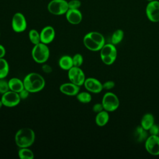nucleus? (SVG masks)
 I'll use <instances>...</instances> for the list:
<instances>
[{"mask_svg":"<svg viewBox=\"0 0 159 159\" xmlns=\"http://www.w3.org/2000/svg\"><path fill=\"white\" fill-rule=\"evenodd\" d=\"M72 60H73V63L74 66H77V67H81L83 63V55L80 53H75L73 57H72Z\"/></svg>","mask_w":159,"mask_h":159,"instance_id":"27","label":"nucleus"},{"mask_svg":"<svg viewBox=\"0 0 159 159\" xmlns=\"http://www.w3.org/2000/svg\"><path fill=\"white\" fill-rule=\"evenodd\" d=\"M8 84H9V89L11 91H12L18 93L24 89L23 80L16 77H13L10 78L8 80Z\"/></svg>","mask_w":159,"mask_h":159,"instance_id":"17","label":"nucleus"},{"mask_svg":"<svg viewBox=\"0 0 159 159\" xmlns=\"http://www.w3.org/2000/svg\"><path fill=\"white\" fill-rule=\"evenodd\" d=\"M68 72V78L70 82L79 86H83L84 81L86 80V76L84 71L81 68V67L73 66L71 67Z\"/></svg>","mask_w":159,"mask_h":159,"instance_id":"9","label":"nucleus"},{"mask_svg":"<svg viewBox=\"0 0 159 159\" xmlns=\"http://www.w3.org/2000/svg\"><path fill=\"white\" fill-rule=\"evenodd\" d=\"M6 51L5 47L0 43V58H4L6 55Z\"/></svg>","mask_w":159,"mask_h":159,"instance_id":"35","label":"nucleus"},{"mask_svg":"<svg viewBox=\"0 0 159 159\" xmlns=\"http://www.w3.org/2000/svg\"><path fill=\"white\" fill-rule=\"evenodd\" d=\"M101 103L104 109L106 111L113 112L119 106V99L118 97L112 92L106 93L102 98Z\"/></svg>","mask_w":159,"mask_h":159,"instance_id":"7","label":"nucleus"},{"mask_svg":"<svg viewBox=\"0 0 159 159\" xmlns=\"http://www.w3.org/2000/svg\"><path fill=\"white\" fill-rule=\"evenodd\" d=\"M0 34H1V33H0Z\"/></svg>","mask_w":159,"mask_h":159,"instance_id":"38","label":"nucleus"},{"mask_svg":"<svg viewBox=\"0 0 159 159\" xmlns=\"http://www.w3.org/2000/svg\"><path fill=\"white\" fill-rule=\"evenodd\" d=\"M40 42L48 45L52 43L55 37V30L51 25L45 26L40 32Z\"/></svg>","mask_w":159,"mask_h":159,"instance_id":"14","label":"nucleus"},{"mask_svg":"<svg viewBox=\"0 0 159 159\" xmlns=\"http://www.w3.org/2000/svg\"><path fill=\"white\" fill-rule=\"evenodd\" d=\"M92 110L95 113H98L103 110L104 109V107H103V106L102 104V103H99V102H98V103H96L94 104L93 106V107H92Z\"/></svg>","mask_w":159,"mask_h":159,"instance_id":"31","label":"nucleus"},{"mask_svg":"<svg viewBox=\"0 0 159 159\" xmlns=\"http://www.w3.org/2000/svg\"><path fill=\"white\" fill-rule=\"evenodd\" d=\"M18 157L20 159H34V153L29 148V147L19 148L18 150Z\"/></svg>","mask_w":159,"mask_h":159,"instance_id":"22","label":"nucleus"},{"mask_svg":"<svg viewBox=\"0 0 159 159\" xmlns=\"http://www.w3.org/2000/svg\"><path fill=\"white\" fill-rule=\"evenodd\" d=\"M76 99L81 103L88 104L92 100V96L91 93L89 91H82L79 92L76 96Z\"/></svg>","mask_w":159,"mask_h":159,"instance_id":"24","label":"nucleus"},{"mask_svg":"<svg viewBox=\"0 0 159 159\" xmlns=\"http://www.w3.org/2000/svg\"><path fill=\"white\" fill-rule=\"evenodd\" d=\"M50 49L48 45L42 42L34 45L31 50L32 59L39 64L46 63L50 57Z\"/></svg>","mask_w":159,"mask_h":159,"instance_id":"4","label":"nucleus"},{"mask_svg":"<svg viewBox=\"0 0 159 159\" xmlns=\"http://www.w3.org/2000/svg\"><path fill=\"white\" fill-rule=\"evenodd\" d=\"M146 1H147L148 2H150V1H153V0H146Z\"/></svg>","mask_w":159,"mask_h":159,"instance_id":"37","label":"nucleus"},{"mask_svg":"<svg viewBox=\"0 0 159 159\" xmlns=\"http://www.w3.org/2000/svg\"><path fill=\"white\" fill-rule=\"evenodd\" d=\"M145 147L149 154L159 155V136L150 135L145 141Z\"/></svg>","mask_w":159,"mask_h":159,"instance_id":"12","label":"nucleus"},{"mask_svg":"<svg viewBox=\"0 0 159 159\" xmlns=\"http://www.w3.org/2000/svg\"><path fill=\"white\" fill-rule=\"evenodd\" d=\"M59 90L66 96H76L80 92V86L70 81L62 83L59 87Z\"/></svg>","mask_w":159,"mask_h":159,"instance_id":"15","label":"nucleus"},{"mask_svg":"<svg viewBox=\"0 0 159 159\" xmlns=\"http://www.w3.org/2000/svg\"><path fill=\"white\" fill-rule=\"evenodd\" d=\"M9 73V65L4 58H0V79L6 78Z\"/></svg>","mask_w":159,"mask_h":159,"instance_id":"23","label":"nucleus"},{"mask_svg":"<svg viewBox=\"0 0 159 159\" xmlns=\"http://www.w3.org/2000/svg\"><path fill=\"white\" fill-rule=\"evenodd\" d=\"M58 63L59 67L64 71H68L73 66L72 57L69 55H62L59 58Z\"/></svg>","mask_w":159,"mask_h":159,"instance_id":"18","label":"nucleus"},{"mask_svg":"<svg viewBox=\"0 0 159 159\" xmlns=\"http://www.w3.org/2000/svg\"><path fill=\"white\" fill-rule=\"evenodd\" d=\"M114 86H115V83H114V81H111V80L107 81L104 82V83H102L103 89H104L106 90H109V89L114 88Z\"/></svg>","mask_w":159,"mask_h":159,"instance_id":"30","label":"nucleus"},{"mask_svg":"<svg viewBox=\"0 0 159 159\" xmlns=\"http://www.w3.org/2000/svg\"><path fill=\"white\" fill-rule=\"evenodd\" d=\"M28 37L30 42L34 45L40 42V32L36 29H32L29 31Z\"/></svg>","mask_w":159,"mask_h":159,"instance_id":"25","label":"nucleus"},{"mask_svg":"<svg viewBox=\"0 0 159 159\" xmlns=\"http://www.w3.org/2000/svg\"><path fill=\"white\" fill-rule=\"evenodd\" d=\"M65 15L66 20L72 25H78L83 20V14L80 9H69Z\"/></svg>","mask_w":159,"mask_h":159,"instance_id":"16","label":"nucleus"},{"mask_svg":"<svg viewBox=\"0 0 159 159\" xmlns=\"http://www.w3.org/2000/svg\"><path fill=\"white\" fill-rule=\"evenodd\" d=\"M100 57L106 65H112L117 58V49L112 43H105L100 50Z\"/></svg>","mask_w":159,"mask_h":159,"instance_id":"5","label":"nucleus"},{"mask_svg":"<svg viewBox=\"0 0 159 159\" xmlns=\"http://www.w3.org/2000/svg\"><path fill=\"white\" fill-rule=\"evenodd\" d=\"M134 136L135 140L139 142L145 141L147 138L148 137L147 135V130L144 129L141 125L138 126L135 129Z\"/></svg>","mask_w":159,"mask_h":159,"instance_id":"21","label":"nucleus"},{"mask_svg":"<svg viewBox=\"0 0 159 159\" xmlns=\"http://www.w3.org/2000/svg\"><path fill=\"white\" fill-rule=\"evenodd\" d=\"M11 27L16 33H22L27 29V22L22 13L17 12L13 15L11 20Z\"/></svg>","mask_w":159,"mask_h":159,"instance_id":"8","label":"nucleus"},{"mask_svg":"<svg viewBox=\"0 0 159 159\" xmlns=\"http://www.w3.org/2000/svg\"><path fill=\"white\" fill-rule=\"evenodd\" d=\"M109 120V115L107 111L103 110L96 114L95 117L96 124L99 127L106 125Z\"/></svg>","mask_w":159,"mask_h":159,"instance_id":"19","label":"nucleus"},{"mask_svg":"<svg viewBox=\"0 0 159 159\" xmlns=\"http://www.w3.org/2000/svg\"><path fill=\"white\" fill-rule=\"evenodd\" d=\"M9 90L8 81L6 80L5 78L0 79V94L2 95Z\"/></svg>","mask_w":159,"mask_h":159,"instance_id":"28","label":"nucleus"},{"mask_svg":"<svg viewBox=\"0 0 159 159\" xmlns=\"http://www.w3.org/2000/svg\"><path fill=\"white\" fill-rule=\"evenodd\" d=\"M42 71L45 73H47V74H49L50 73L52 72L53 71V69H52V67L48 65V64H46L45 63L42 64Z\"/></svg>","mask_w":159,"mask_h":159,"instance_id":"34","label":"nucleus"},{"mask_svg":"<svg viewBox=\"0 0 159 159\" xmlns=\"http://www.w3.org/2000/svg\"><path fill=\"white\" fill-rule=\"evenodd\" d=\"M3 106V105H2V102H1V99H0V109H1V107Z\"/></svg>","mask_w":159,"mask_h":159,"instance_id":"36","label":"nucleus"},{"mask_svg":"<svg viewBox=\"0 0 159 159\" xmlns=\"http://www.w3.org/2000/svg\"><path fill=\"white\" fill-rule=\"evenodd\" d=\"M69 9H79L81 6V2L80 0H70L68 1Z\"/></svg>","mask_w":159,"mask_h":159,"instance_id":"29","label":"nucleus"},{"mask_svg":"<svg viewBox=\"0 0 159 159\" xmlns=\"http://www.w3.org/2000/svg\"><path fill=\"white\" fill-rule=\"evenodd\" d=\"M83 42L88 50L92 52H98L100 51L105 44V39L100 32L92 31L84 35Z\"/></svg>","mask_w":159,"mask_h":159,"instance_id":"2","label":"nucleus"},{"mask_svg":"<svg viewBox=\"0 0 159 159\" xmlns=\"http://www.w3.org/2000/svg\"><path fill=\"white\" fill-rule=\"evenodd\" d=\"M124 36V32L121 29H117L115 30L111 36V43L117 45L122 42Z\"/></svg>","mask_w":159,"mask_h":159,"instance_id":"26","label":"nucleus"},{"mask_svg":"<svg viewBox=\"0 0 159 159\" xmlns=\"http://www.w3.org/2000/svg\"><path fill=\"white\" fill-rule=\"evenodd\" d=\"M83 86L86 91L91 93L98 94L101 93L103 89L102 83L98 79L93 77L86 78Z\"/></svg>","mask_w":159,"mask_h":159,"instance_id":"13","label":"nucleus"},{"mask_svg":"<svg viewBox=\"0 0 159 159\" xmlns=\"http://www.w3.org/2000/svg\"><path fill=\"white\" fill-rule=\"evenodd\" d=\"M68 9L66 0H51L47 4L48 11L55 16L65 15Z\"/></svg>","mask_w":159,"mask_h":159,"instance_id":"6","label":"nucleus"},{"mask_svg":"<svg viewBox=\"0 0 159 159\" xmlns=\"http://www.w3.org/2000/svg\"><path fill=\"white\" fill-rule=\"evenodd\" d=\"M30 93L29 91H28L26 89H22L21 91H20L19 93V96L21 99V100H24V99H26L29 96V94Z\"/></svg>","mask_w":159,"mask_h":159,"instance_id":"33","label":"nucleus"},{"mask_svg":"<svg viewBox=\"0 0 159 159\" xmlns=\"http://www.w3.org/2000/svg\"><path fill=\"white\" fill-rule=\"evenodd\" d=\"M147 19L152 22H159V1L153 0L148 2L145 7Z\"/></svg>","mask_w":159,"mask_h":159,"instance_id":"11","label":"nucleus"},{"mask_svg":"<svg viewBox=\"0 0 159 159\" xmlns=\"http://www.w3.org/2000/svg\"><path fill=\"white\" fill-rule=\"evenodd\" d=\"M1 101L3 106L7 107H14L19 104L21 99L18 93L9 90L2 94Z\"/></svg>","mask_w":159,"mask_h":159,"instance_id":"10","label":"nucleus"},{"mask_svg":"<svg viewBox=\"0 0 159 159\" xmlns=\"http://www.w3.org/2000/svg\"><path fill=\"white\" fill-rule=\"evenodd\" d=\"M35 140V132L29 127L19 129L14 136L15 143L19 148L30 147L34 144Z\"/></svg>","mask_w":159,"mask_h":159,"instance_id":"3","label":"nucleus"},{"mask_svg":"<svg viewBox=\"0 0 159 159\" xmlns=\"http://www.w3.org/2000/svg\"><path fill=\"white\" fill-rule=\"evenodd\" d=\"M23 83L24 88L30 93H36L43 89L45 86L44 78L39 73L31 72L24 78Z\"/></svg>","mask_w":159,"mask_h":159,"instance_id":"1","label":"nucleus"},{"mask_svg":"<svg viewBox=\"0 0 159 159\" xmlns=\"http://www.w3.org/2000/svg\"><path fill=\"white\" fill-rule=\"evenodd\" d=\"M155 119L153 114L151 113H147L144 114L140 121V125L146 130H148L154 124Z\"/></svg>","mask_w":159,"mask_h":159,"instance_id":"20","label":"nucleus"},{"mask_svg":"<svg viewBox=\"0 0 159 159\" xmlns=\"http://www.w3.org/2000/svg\"><path fill=\"white\" fill-rule=\"evenodd\" d=\"M149 133L150 135H158L159 134V127L158 125H155V124L149 129L148 130Z\"/></svg>","mask_w":159,"mask_h":159,"instance_id":"32","label":"nucleus"}]
</instances>
